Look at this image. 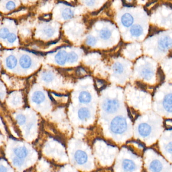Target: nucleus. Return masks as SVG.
Returning a JSON list of instances; mask_svg holds the SVG:
<instances>
[{
  "label": "nucleus",
  "mask_w": 172,
  "mask_h": 172,
  "mask_svg": "<svg viewBox=\"0 0 172 172\" xmlns=\"http://www.w3.org/2000/svg\"><path fill=\"white\" fill-rule=\"evenodd\" d=\"M15 3L14 1H9L6 4V8H7L8 10H12L15 7Z\"/></svg>",
  "instance_id": "473e14b6"
},
{
  "label": "nucleus",
  "mask_w": 172,
  "mask_h": 172,
  "mask_svg": "<svg viewBox=\"0 0 172 172\" xmlns=\"http://www.w3.org/2000/svg\"><path fill=\"white\" fill-rule=\"evenodd\" d=\"M95 1H86L85 3L87 5L89 6H92L94 5L95 4Z\"/></svg>",
  "instance_id": "72a5a7b5"
},
{
  "label": "nucleus",
  "mask_w": 172,
  "mask_h": 172,
  "mask_svg": "<svg viewBox=\"0 0 172 172\" xmlns=\"http://www.w3.org/2000/svg\"><path fill=\"white\" fill-rule=\"evenodd\" d=\"M78 115L80 120L82 121H86L90 117V111L87 108L83 107L79 110Z\"/></svg>",
  "instance_id": "f8f14e48"
},
{
  "label": "nucleus",
  "mask_w": 172,
  "mask_h": 172,
  "mask_svg": "<svg viewBox=\"0 0 172 172\" xmlns=\"http://www.w3.org/2000/svg\"><path fill=\"white\" fill-rule=\"evenodd\" d=\"M86 43L89 46H93L95 44H96L97 40L96 38L93 36H88L86 39Z\"/></svg>",
  "instance_id": "393cba45"
},
{
  "label": "nucleus",
  "mask_w": 172,
  "mask_h": 172,
  "mask_svg": "<svg viewBox=\"0 0 172 172\" xmlns=\"http://www.w3.org/2000/svg\"><path fill=\"white\" fill-rule=\"evenodd\" d=\"M54 32H55V30L53 29V28L50 27H47L44 30V32L45 34V35L48 37H50V36H53Z\"/></svg>",
  "instance_id": "c85d7f7f"
},
{
  "label": "nucleus",
  "mask_w": 172,
  "mask_h": 172,
  "mask_svg": "<svg viewBox=\"0 0 172 172\" xmlns=\"http://www.w3.org/2000/svg\"><path fill=\"white\" fill-rule=\"evenodd\" d=\"M16 119L17 120L18 124L20 125H23L25 123L26 121V118L25 117V116L23 115H19L16 117Z\"/></svg>",
  "instance_id": "cd10ccee"
},
{
  "label": "nucleus",
  "mask_w": 172,
  "mask_h": 172,
  "mask_svg": "<svg viewBox=\"0 0 172 172\" xmlns=\"http://www.w3.org/2000/svg\"><path fill=\"white\" fill-rule=\"evenodd\" d=\"M128 128L126 119L123 116H117L112 120L110 123V130L115 134H122Z\"/></svg>",
  "instance_id": "7ed1b4c3"
},
{
  "label": "nucleus",
  "mask_w": 172,
  "mask_h": 172,
  "mask_svg": "<svg viewBox=\"0 0 172 172\" xmlns=\"http://www.w3.org/2000/svg\"><path fill=\"white\" fill-rule=\"evenodd\" d=\"M32 101L37 104L42 103L45 99V95L40 91H37L34 93L32 98Z\"/></svg>",
  "instance_id": "2eb2a0df"
},
{
  "label": "nucleus",
  "mask_w": 172,
  "mask_h": 172,
  "mask_svg": "<svg viewBox=\"0 0 172 172\" xmlns=\"http://www.w3.org/2000/svg\"><path fill=\"white\" fill-rule=\"evenodd\" d=\"M16 36L14 34H11L8 36L7 39L10 43H13L16 41Z\"/></svg>",
  "instance_id": "2f4dec72"
},
{
  "label": "nucleus",
  "mask_w": 172,
  "mask_h": 172,
  "mask_svg": "<svg viewBox=\"0 0 172 172\" xmlns=\"http://www.w3.org/2000/svg\"><path fill=\"white\" fill-rule=\"evenodd\" d=\"M17 64V59L14 56H10L6 60V65L8 68L13 69Z\"/></svg>",
  "instance_id": "6ab92c4d"
},
{
  "label": "nucleus",
  "mask_w": 172,
  "mask_h": 172,
  "mask_svg": "<svg viewBox=\"0 0 172 172\" xmlns=\"http://www.w3.org/2000/svg\"><path fill=\"white\" fill-rule=\"evenodd\" d=\"M111 36V32L109 29H103L100 31V36L102 39L106 40L110 38V36Z\"/></svg>",
  "instance_id": "aec40b11"
},
{
  "label": "nucleus",
  "mask_w": 172,
  "mask_h": 172,
  "mask_svg": "<svg viewBox=\"0 0 172 172\" xmlns=\"http://www.w3.org/2000/svg\"><path fill=\"white\" fill-rule=\"evenodd\" d=\"M68 54L65 51H59L55 55V60L56 62L59 65H63L65 64L67 60Z\"/></svg>",
  "instance_id": "9d476101"
},
{
  "label": "nucleus",
  "mask_w": 172,
  "mask_h": 172,
  "mask_svg": "<svg viewBox=\"0 0 172 172\" xmlns=\"http://www.w3.org/2000/svg\"><path fill=\"white\" fill-rule=\"evenodd\" d=\"M159 46L161 51H166L172 47V39L168 36L161 37L158 42Z\"/></svg>",
  "instance_id": "0eeeda50"
},
{
  "label": "nucleus",
  "mask_w": 172,
  "mask_h": 172,
  "mask_svg": "<svg viewBox=\"0 0 172 172\" xmlns=\"http://www.w3.org/2000/svg\"><path fill=\"white\" fill-rule=\"evenodd\" d=\"M9 35V30L8 29L3 28L0 30V38L5 39L7 38Z\"/></svg>",
  "instance_id": "bb28decb"
},
{
  "label": "nucleus",
  "mask_w": 172,
  "mask_h": 172,
  "mask_svg": "<svg viewBox=\"0 0 172 172\" xmlns=\"http://www.w3.org/2000/svg\"><path fill=\"white\" fill-rule=\"evenodd\" d=\"M141 75L142 77L146 80H150L154 75V72L151 68L146 66L142 70Z\"/></svg>",
  "instance_id": "4468645a"
},
{
  "label": "nucleus",
  "mask_w": 172,
  "mask_h": 172,
  "mask_svg": "<svg viewBox=\"0 0 172 172\" xmlns=\"http://www.w3.org/2000/svg\"><path fill=\"white\" fill-rule=\"evenodd\" d=\"M14 153L19 158H23L27 156L28 151L25 147H17L14 149Z\"/></svg>",
  "instance_id": "f3484780"
},
{
  "label": "nucleus",
  "mask_w": 172,
  "mask_h": 172,
  "mask_svg": "<svg viewBox=\"0 0 172 172\" xmlns=\"http://www.w3.org/2000/svg\"><path fill=\"white\" fill-rule=\"evenodd\" d=\"M168 57L172 58V49L170 51V53L168 54Z\"/></svg>",
  "instance_id": "c9c22d12"
},
{
  "label": "nucleus",
  "mask_w": 172,
  "mask_h": 172,
  "mask_svg": "<svg viewBox=\"0 0 172 172\" xmlns=\"http://www.w3.org/2000/svg\"><path fill=\"white\" fill-rule=\"evenodd\" d=\"M160 31H161V30L159 28L154 26L151 27L149 29V36L151 37L156 34H159Z\"/></svg>",
  "instance_id": "a878e982"
},
{
  "label": "nucleus",
  "mask_w": 172,
  "mask_h": 172,
  "mask_svg": "<svg viewBox=\"0 0 172 172\" xmlns=\"http://www.w3.org/2000/svg\"><path fill=\"white\" fill-rule=\"evenodd\" d=\"M171 136H166V138L163 139L161 143L162 149L165 156L172 161V134L170 133Z\"/></svg>",
  "instance_id": "39448f33"
},
{
  "label": "nucleus",
  "mask_w": 172,
  "mask_h": 172,
  "mask_svg": "<svg viewBox=\"0 0 172 172\" xmlns=\"http://www.w3.org/2000/svg\"><path fill=\"white\" fill-rule=\"evenodd\" d=\"M147 165L149 172H172L171 166L154 152H151Z\"/></svg>",
  "instance_id": "f03ea898"
},
{
  "label": "nucleus",
  "mask_w": 172,
  "mask_h": 172,
  "mask_svg": "<svg viewBox=\"0 0 172 172\" xmlns=\"http://www.w3.org/2000/svg\"><path fill=\"white\" fill-rule=\"evenodd\" d=\"M162 131V125L156 122L140 123L137 127V132L139 136L143 139L153 143L158 138Z\"/></svg>",
  "instance_id": "f257e3e1"
},
{
  "label": "nucleus",
  "mask_w": 172,
  "mask_h": 172,
  "mask_svg": "<svg viewBox=\"0 0 172 172\" xmlns=\"http://www.w3.org/2000/svg\"><path fill=\"white\" fill-rule=\"evenodd\" d=\"M120 107V103L117 99H107L102 105L103 109L107 113H113L117 112Z\"/></svg>",
  "instance_id": "20e7f679"
},
{
  "label": "nucleus",
  "mask_w": 172,
  "mask_h": 172,
  "mask_svg": "<svg viewBox=\"0 0 172 172\" xmlns=\"http://www.w3.org/2000/svg\"><path fill=\"white\" fill-rule=\"evenodd\" d=\"M7 168H6L5 167H4L3 166L1 165L0 166V172H7Z\"/></svg>",
  "instance_id": "f704fd0d"
},
{
  "label": "nucleus",
  "mask_w": 172,
  "mask_h": 172,
  "mask_svg": "<svg viewBox=\"0 0 172 172\" xmlns=\"http://www.w3.org/2000/svg\"><path fill=\"white\" fill-rule=\"evenodd\" d=\"M13 163L17 167H20L23 165V161L19 158H15L13 160Z\"/></svg>",
  "instance_id": "c756f323"
},
{
  "label": "nucleus",
  "mask_w": 172,
  "mask_h": 172,
  "mask_svg": "<svg viewBox=\"0 0 172 172\" xmlns=\"http://www.w3.org/2000/svg\"><path fill=\"white\" fill-rule=\"evenodd\" d=\"M113 70L115 74H120L124 71V67L120 63H116L113 66Z\"/></svg>",
  "instance_id": "4be33fe9"
},
{
  "label": "nucleus",
  "mask_w": 172,
  "mask_h": 172,
  "mask_svg": "<svg viewBox=\"0 0 172 172\" xmlns=\"http://www.w3.org/2000/svg\"><path fill=\"white\" fill-rule=\"evenodd\" d=\"M20 64L23 68L27 69L29 68L31 65L32 60L28 56L24 55L20 58Z\"/></svg>",
  "instance_id": "dca6fc26"
},
{
  "label": "nucleus",
  "mask_w": 172,
  "mask_h": 172,
  "mask_svg": "<svg viewBox=\"0 0 172 172\" xmlns=\"http://www.w3.org/2000/svg\"><path fill=\"white\" fill-rule=\"evenodd\" d=\"M62 18L64 20L69 19L73 18L74 16V12L71 9L69 8H66L64 9L62 12Z\"/></svg>",
  "instance_id": "412c9836"
},
{
  "label": "nucleus",
  "mask_w": 172,
  "mask_h": 172,
  "mask_svg": "<svg viewBox=\"0 0 172 172\" xmlns=\"http://www.w3.org/2000/svg\"><path fill=\"white\" fill-rule=\"evenodd\" d=\"M121 167L123 171L125 172H134L139 168L138 165L134 161L130 158L123 160Z\"/></svg>",
  "instance_id": "423d86ee"
},
{
  "label": "nucleus",
  "mask_w": 172,
  "mask_h": 172,
  "mask_svg": "<svg viewBox=\"0 0 172 172\" xmlns=\"http://www.w3.org/2000/svg\"><path fill=\"white\" fill-rule=\"evenodd\" d=\"M43 80L46 82H50L53 79V75L50 72H46L42 75Z\"/></svg>",
  "instance_id": "5701e85b"
},
{
  "label": "nucleus",
  "mask_w": 172,
  "mask_h": 172,
  "mask_svg": "<svg viewBox=\"0 0 172 172\" xmlns=\"http://www.w3.org/2000/svg\"><path fill=\"white\" fill-rule=\"evenodd\" d=\"M158 75L160 78V81L163 82L165 80V75L164 74L163 71L161 70V68H159L158 70Z\"/></svg>",
  "instance_id": "7c9ffc66"
},
{
  "label": "nucleus",
  "mask_w": 172,
  "mask_h": 172,
  "mask_svg": "<svg viewBox=\"0 0 172 172\" xmlns=\"http://www.w3.org/2000/svg\"><path fill=\"white\" fill-rule=\"evenodd\" d=\"M88 159V156L86 153L84 151L78 150L75 153L74 160L79 165H82L86 163Z\"/></svg>",
  "instance_id": "6e6552de"
},
{
  "label": "nucleus",
  "mask_w": 172,
  "mask_h": 172,
  "mask_svg": "<svg viewBox=\"0 0 172 172\" xmlns=\"http://www.w3.org/2000/svg\"><path fill=\"white\" fill-rule=\"evenodd\" d=\"M121 21L124 26L129 27L133 24L134 19L133 16L130 13H125L121 18Z\"/></svg>",
  "instance_id": "9b49d317"
},
{
  "label": "nucleus",
  "mask_w": 172,
  "mask_h": 172,
  "mask_svg": "<svg viewBox=\"0 0 172 172\" xmlns=\"http://www.w3.org/2000/svg\"><path fill=\"white\" fill-rule=\"evenodd\" d=\"M79 99L80 103L87 104L90 103L92 100V96L89 92L83 91L79 94Z\"/></svg>",
  "instance_id": "ddd939ff"
},
{
  "label": "nucleus",
  "mask_w": 172,
  "mask_h": 172,
  "mask_svg": "<svg viewBox=\"0 0 172 172\" xmlns=\"http://www.w3.org/2000/svg\"><path fill=\"white\" fill-rule=\"evenodd\" d=\"M130 32L131 36L137 37L142 34L143 33V29L140 25L135 24L131 27V29H130Z\"/></svg>",
  "instance_id": "a211bd4d"
},
{
  "label": "nucleus",
  "mask_w": 172,
  "mask_h": 172,
  "mask_svg": "<svg viewBox=\"0 0 172 172\" xmlns=\"http://www.w3.org/2000/svg\"><path fill=\"white\" fill-rule=\"evenodd\" d=\"M164 110L168 113H172V93L165 96L163 101Z\"/></svg>",
  "instance_id": "1a4fd4ad"
},
{
  "label": "nucleus",
  "mask_w": 172,
  "mask_h": 172,
  "mask_svg": "<svg viewBox=\"0 0 172 172\" xmlns=\"http://www.w3.org/2000/svg\"><path fill=\"white\" fill-rule=\"evenodd\" d=\"M78 56L75 52L72 51L69 54H68L67 60L69 63H73L76 62V61L78 60Z\"/></svg>",
  "instance_id": "b1692460"
}]
</instances>
